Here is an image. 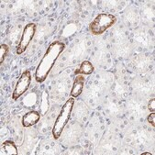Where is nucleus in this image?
Segmentation results:
<instances>
[{
    "label": "nucleus",
    "instance_id": "11",
    "mask_svg": "<svg viewBox=\"0 0 155 155\" xmlns=\"http://www.w3.org/2000/svg\"><path fill=\"white\" fill-rule=\"evenodd\" d=\"M147 120L153 128L155 127V114H154V112H150V114L149 115Z\"/></svg>",
    "mask_w": 155,
    "mask_h": 155
},
{
    "label": "nucleus",
    "instance_id": "1",
    "mask_svg": "<svg viewBox=\"0 0 155 155\" xmlns=\"http://www.w3.org/2000/svg\"><path fill=\"white\" fill-rule=\"evenodd\" d=\"M64 49L65 44L59 41H53L49 45L45 54L41 58L39 65L36 68L35 79L38 83H43L47 79L51 70L54 65L55 61L58 59L60 54L64 51Z\"/></svg>",
    "mask_w": 155,
    "mask_h": 155
},
{
    "label": "nucleus",
    "instance_id": "7",
    "mask_svg": "<svg viewBox=\"0 0 155 155\" xmlns=\"http://www.w3.org/2000/svg\"><path fill=\"white\" fill-rule=\"evenodd\" d=\"M84 82H85V78L84 75L82 74H78L76 75L74 84H73V87L70 93L71 97H78L83 92L84 89Z\"/></svg>",
    "mask_w": 155,
    "mask_h": 155
},
{
    "label": "nucleus",
    "instance_id": "8",
    "mask_svg": "<svg viewBox=\"0 0 155 155\" xmlns=\"http://www.w3.org/2000/svg\"><path fill=\"white\" fill-rule=\"evenodd\" d=\"M95 71V67L89 61H84L80 64L79 68L75 70V74H82V75H89L93 74Z\"/></svg>",
    "mask_w": 155,
    "mask_h": 155
},
{
    "label": "nucleus",
    "instance_id": "3",
    "mask_svg": "<svg viewBox=\"0 0 155 155\" xmlns=\"http://www.w3.org/2000/svg\"><path fill=\"white\" fill-rule=\"evenodd\" d=\"M117 22V18L112 14L102 13L96 17V18L90 23L89 29L92 34L101 35L107 29L111 28Z\"/></svg>",
    "mask_w": 155,
    "mask_h": 155
},
{
    "label": "nucleus",
    "instance_id": "6",
    "mask_svg": "<svg viewBox=\"0 0 155 155\" xmlns=\"http://www.w3.org/2000/svg\"><path fill=\"white\" fill-rule=\"evenodd\" d=\"M40 118H41V115L39 112H37L35 110L29 111L23 116L22 125L25 128H29L31 126H34L35 124H37L39 122Z\"/></svg>",
    "mask_w": 155,
    "mask_h": 155
},
{
    "label": "nucleus",
    "instance_id": "5",
    "mask_svg": "<svg viewBox=\"0 0 155 155\" xmlns=\"http://www.w3.org/2000/svg\"><path fill=\"white\" fill-rule=\"evenodd\" d=\"M30 83H31V74L28 70L25 71L18 78L15 89L12 93V98L13 100H18L24 93L28 91L29 88Z\"/></svg>",
    "mask_w": 155,
    "mask_h": 155
},
{
    "label": "nucleus",
    "instance_id": "9",
    "mask_svg": "<svg viewBox=\"0 0 155 155\" xmlns=\"http://www.w3.org/2000/svg\"><path fill=\"white\" fill-rule=\"evenodd\" d=\"M1 150H2V154H6V155H17L18 153L15 143L11 140L4 141L1 147Z\"/></svg>",
    "mask_w": 155,
    "mask_h": 155
},
{
    "label": "nucleus",
    "instance_id": "10",
    "mask_svg": "<svg viewBox=\"0 0 155 155\" xmlns=\"http://www.w3.org/2000/svg\"><path fill=\"white\" fill-rule=\"evenodd\" d=\"M8 51H9V47L5 43L1 44V47H0V64H3Z\"/></svg>",
    "mask_w": 155,
    "mask_h": 155
},
{
    "label": "nucleus",
    "instance_id": "13",
    "mask_svg": "<svg viewBox=\"0 0 155 155\" xmlns=\"http://www.w3.org/2000/svg\"><path fill=\"white\" fill-rule=\"evenodd\" d=\"M148 154H151V153H150V152H144V153H142V155H148Z\"/></svg>",
    "mask_w": 155,
    "mask_h": 155
},
{
    "label": "nucleus",
    "instance_id": "2",
    "mask_svg": "<svg viewBox=\"0 0 155 155\" xmlns=\"http://www.w3.org/2000/svg\"><path fill=\"white\" fill-rule=\"evenodd\" d=\"M74 105V98L70 97L64 103L63 107H61V109L55 120L53 128H52V135H53L54 139L58 140L60 138V136L61 135V133H63L64 129L67 125V123L71 117Z\"/></svg>",
    "mask_w": 155,
    "mask_h": 155
},
{
    "label": "nucleus",
    "instance_id": "4",
    "mask_svg": "<svg viewBox=\"0 0 155 155\" xmlns=\"http://www.w3.org/2000/svg\"><path fill=\"white\" fill-rule=\"evenodd\" d=\"M36 32V25L34 23H28L25 26L21 38L17 47V54H22L29 45Z\"/></svg>",
    "mask_w": 155,
    "mask_h": 155
},
{
    "label": "nucleus",
    "instance_id": "12",
    "mask_svg": "<svg viewBox=\"0 0 155 155\" xmlns=\"http://www.w3.org/2000/svg\"><path fill=\"white\" fill-rule=\"evenodd\" d=\"M148 109L150 111V112H154L155 111V99L152 98L150 100L149 104H148Z\"/></svg>",
    "mask_w": 155,
    "mask_h": 155
}]
</instances>
